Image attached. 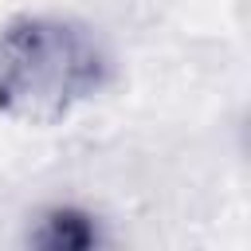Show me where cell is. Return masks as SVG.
<instances>
[{"mask_svg":"<svg viewBox=\"0 0 251 251\" xmlns=\"http://www.w3.org/2000/svg\"><path fill=\"white\" fill-rule=\"evenodd\" d=\"M110 78L98 35L71 16L24 12L0 27V114L55 126Z\"/></svg>","mask_w":251,"mask_h":251,"instance_id":"obj_1","label":"cell"},{"mask_svg":"<svg viewBox=\"0 0 251 251\" xmlns=\"http://www.w3.org/2000/svg\"><path fill=\"white\" fill-rule=\"evenodd\" d=\"M31 239L35 243H47V247H86V243L98 239V231H94L90 216L63 208V212H51L43 220V231H35Z\"/></svg>","mask_w":251,"mask_h":251,"instance_id":"obj_2","label":"cell"}]
</instances>
